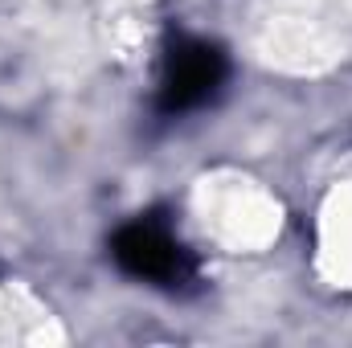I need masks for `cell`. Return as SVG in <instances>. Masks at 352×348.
Masks as SVG:
<instances>
[{
  "label": "cell",
  "instance_id": "obj_1",
  "mask_svg": "<svg viewBox=\"0 0 352 348\" xmlns=\"http://www.w3.org/2000/svg\"><path fill=\"white\" fill-rule=\"evenodd\" d=\"M111 259L119 262L123 274L144 279V283L164 287V291H180L184 283L197 279V259H192V250L176 238L164 221H156V217L127 221V226L111 238Z\"/></svg>",
  "mask_w": 352,
  "mask_h": 348
},
{
  "label": "cell",
  "instance_id": "obj_2",
  "mask_svg": "<svg viewBox=\"0 0 352 348\" xmlns=\"http://www.w3.org/2000/svg\"><path fill=\"white\" fill-rule=\"evenodd\" d=\"M226 74H230V62L217 45L201 37H176L164 54V70H160V111L188 115L205 107L226 87Z\"/></svg>",
  "mask_w": 352,
  "mask_h": 348
}]
</instances>
